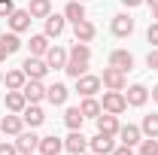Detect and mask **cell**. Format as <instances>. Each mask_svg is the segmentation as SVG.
Wrapping results in <instances>:
<instances>
[{"mask_svg":"<svg viewBox=\"0 0 158 155\" xmlns=\"http://www.w3.org/2000/svg\"><path fill=\"white\" fill-rule=\"evenodd\" d=\"M3 82H6V88H9V91H21V88H24V82H27V76H24V70L19 67V70H9Z\"/></svg>","mask_w":158,"mask_h":155,"instance_id":"obj_27","label":"cell"},{"mask_svg":"<svg viewBox=\"0 0 158 155\" xmlns=\"http://www.w3.org/2000/svg\"><path fill=\"white\" fill-rule=\"evenodd\" d=\"M118 137H122L125 146H140L143 131H140V125H122V128H118Z\"/></svg>","mask_w":158,"mask_h":155,"instance_id":"obj_20","label":"cell"},{"mask_svg":"<svg viewBox=\"0 0 158 155\" xmlns=\"http://www.w3.org/2000/svg\"><path fill=\"white\" fill-rule=\"evenodd\" d=\"M27 46H31V55H37V58H46V52H49V37H46V34H34Z\"/></svg>","mask_w":158,"mask_h":155,"instance_id":"obj_26","label":"cell"},{"mask_svg":"<svg viewBox=\"0 0 158 155\" xmlns=\"http://www.w3.org/2000/svg\"><path fill=\"white\" fill-rule=\"evenodd\" d=\"M46 37H61L64 31H67V19L58 15V12H52V15H46Z\"/></svg>","mask_w":158,"mask_h":155,"instance_id":"obj_17","label":"cell"},{"mask_svg":"<svg viewBox=\"0 0 158 155\" xmlns=\"http://www.w3.org/2000/svg\"><path fill=\"white\" fill-rule=\"evenodd\" d=\"M27 12H31V19H46V15H52V0H31V3H27Z\"/></svg>","mask_w":158,"mask_h":155,"instance_id":"obj_25","label":"cell"},{"mask_svg":"<svg viewBox=\"0 0 158 155\" xmlns=\"http://www.w3.org/2000/svg\"><path fill=\"white\" fill-rule=\"evenodd\" d=\"M37 146H40V137L34 134V131H21V134L15 137V149H19V152H34Z\"/></svg>","mask_w":158,"mask_h":155,"instance_id":"obj_21","label":"cell"},{"mask_svg":"<svg viewBox=\"0 0 158 155\" xmlns=\"http://www.w3.org/2000/svg\"><path fill=\"white\" fill-rule=\"evenodd\" d=\"M64 19H67V21H73V24H76V21H82V19H85V3H82V0H67Z\"/></svg>","mask_w":158,"mask_h":155,"instance_id":"obj_23","label":"cell"},{"mask_svg":"<svg viewBox=\"0 0 158 155\" xmlns=\"http://www.w3.org/2000/svg\"><path fill=\"white\" fill-rule=\"evenodd\" d=\"M143 3H149V6H158V0H143Z\"/></svg>","mask_w":158,"mask_h":155,"instance_id":"obj_42","label":"cell"},{"mask_svg":"<svg viewBox=\"0 0 158 155\" xmlns=\"http://www.w3.org/2000/svg\"><path fill=\"white\" fill-rule=\"evenodd\" d=\"M82 122H85V116H82L79 107H70V110L64 113V125H67L70 131H82Z\"/></svg>","mask_w":158,"mask_h":155,"instance_id":"obj_28","label":"cell"},{"mask_svg":"<svg viewBox=\"0 0 158 155\" xmlns=\"http://www.w3.org/2000/svg\"><path fill=\"white\" fill-rule=\"evenodd\" d=\"M88 64H91V46H88V43H73L70 52H67L64 73L73 76V79H79L82 73H88Z\"/></svg>","mask_w":158,"mask_h":155,"instance_id":"obj_1","label":"cell"},{"mask_svg":"<svg viewBox=\"0 0 158 155\" xmlns=\"http://www.w3.org/2000/svg\"><path fill=\"white\" fill-rule=\"evenodd\" d=\"M31 21H34V19H31V12H27V9H15V12L6 19V24H9V31H15V34H24V31L31 27Z\"/></svg>","mask_w":158,"mask_h":155,"instance_id":"obj_12","label":"cell"},{"mask_svg":"<svg viewBox=\"0 0 158 155\" xmlns=\"http://www.w3.org/2000/svg\"><path fill=\"white\" fill-rule=\"evenodd\" d=\"M21 70H24V76H27V79H46V73H49V64H46V58L27 55V58H24V64H21Z\"/></svg>","mask_w":158,"mask_h":155,"instance_id":"obj_4","label":"cell"},{"mask_svg":"<svg viewBox=\"0 0 158 155\" xmlns=\"http://www.w3.org/2000/svg\"><path fill=\"white\" fill-rule=\"evenodd\" d=\"M100 107H103V113H113V116H122L125 110H128V100H125V91H103V100H100Z\"/></svg>","mask_w":158,"mask_h":155,"instance_id":"obj_2","label":"cell"},{"mask_svg":"<svg viewBox=\"0 0 158 155\" xmlns=\"http://www.w3.org/2000/svg\"><path fill=\"white\" fill-rule=\"evenodd\" d=\"M3 103H6L9 113H21V110L27 107V100H24L21 91H6V94H3Z\"/></svg>","mask_w":158,"mask_h":155,"instance_id":"obj_24","label":"cell"},{"mask_svg":"<svg viewBox=\"0 0 158 155\" xmlns=\"http://www.w3.org/2000/svg\"><path fill=\"white\" fill-rule=\"evenodd\" d=\"M67 94H70V88H67L64 82H55V85L46 88V100H49L52 107H64V103H67Z\"/></svg>","mask_w":158,"mask_h":155,"instance_id":"obj_14","label":"cell"},{"mask_svg":"<svg viewBox=\"0 0 158 155\" xmlns=\"http://www.w3.org/2000/svg\"><path fill=\"white\" fill-rule=\"evenodd\" d=\"M64 149L70 155H79V152H85L88 149V137L82 134V131H70V137L64 140Z\"/></svg>","mask_w":158,"mask_h":155,"instance_id":"obj_15","label":"cell"},{"mask_svg":"<svg viewBox=\"0 0 158 155\" xmlns=\"http://www.w3.org/2000/svg\"><path fill=\"white\" fill-rule=\"evenodd\" d=\"M79 110H82V116H85V119H98L100 113H103V107H100V100H94V97H82V103H79Z\"/></svg>","mask_w":158,"mask_h":155,"instance_id":"obj_29","label":"cell"},{"mask_svg":"<svg viewBox=\"0 0 158 155\" xmlns=\"http://www.w3.org/2000/svg\"><path fill=\"white\" fill-rule=\"evenodd\" d=\"M73 37H76V43H91V40L98 37V27H94V21L82 19L73 24Z\"/></svg>","mask_w":158,"mask_h":155,"instance_id":"obj_9","label":"cell"},{"mask_svg":"<svg viewBox=\"0 0 158 155\" xmlns=\"http://www.w3.org/2000/svg\"><path fill=\"white\" fill-rule=\"evenodd\" d=\"M113 155H134V146H125V143H122V146L113 149Z\"/></svg>","mask_w":158,"mask_h":155,"instance_id":"obj_37","label":"cell"},{"mask_svg":"<svg viewBox=\"0 0 158 155\" xmlns=\"http://www.w3.org/2000/svg\"><path fill=\"white\" fill-rule=\"evenodd\" d=\"M0 155H19L15 143H0Z\"/></svg>","mask_w":158,"mask_h":155,"instance_id":"obj_36","label":"cell"},{"mask_svg":"<svg viewBox=\"0 0 158 155\" xmlns=\"http://www.w3.org/2000/svg\"><path fill=\"white\" fill-rule=\"evenodd\" d=\"M82 3H85V0H82Z\"/></svg>","mask_w":158,"mask_h":155,"instance_id":"obj_46","label":"cell"},{"mask_svg":"<svg viewBox=\"0 0 158 155\" xmlns=\"http://www.w3.org/2000/svg\"><path fill=\"white\" fill-rule=\"evenodd\" d=\"M0 131L9 137H19L21 131H24V119H21V113H9L6 119H0Z\"/></svg>","mask_w":158,"mask_h":155,"instance_id":"obj_10","label":"cell"},{"mask_svg":"<svg viewBox=\"0 0 158 155\" xmlns=\"http://www.w3.org/2000/svg\"><path fill=\"white\" fill-rule=\"evenodd\" d=\"M15 12V3L12 0H0V19H9Z\"/></svg>","mask_w":158,"mask_h":155,"instance_id":"obj_33","label":"cell"},{"mask_svg":"<svg viewBox=\"0 0 158 155\" xmlns=\"http://www.w3.org/2000/svg\"><path fill=\"white\" fill-rule=\"evenodd\" d=\"M118 116H113V113H100L98 116V131L100 134H113V137H118Z\"/></svg>","mask_w":158,"mask_h":155,"instance_id":"obj_19","label":"cell"},{"mask_svg":"<svg viewBox=\"0 0 158 155\" xmlns=\"http://www.w3.org/2000/svg\"><path fill=\"white\" fill-rule=\"evenodd\" d=\"M125 100H128V107H143V103L149 100V88H146V85H140V82H134V85H128Z\"/></svg>","mask_w":158,"mask_h":155,"instance_id":"obj_11","label":"cell"},{"mask_svg":"<svg viewBox=\"0 0 158 155\" xmlns=\"http://www.w3.org/2000/svg\"><path fill=\"white\" fill-rule=\"evenodd\" d=\"M155 155H158V152H155Z\"/></svg>","mask_w":158,"mask_h":155,"instance_id":"obj_47","label":"cell"},{"mask_svg":"<svg viewBox=\"0 0 158 155\" xmlns=\"http://www.w3.org/2000/svg\"><path fill=\"white\" fill-rule=\"evenodd\" d=\"M100 82H103V88H110V91H125V88H128V73H122L116 67H103Z\"/></svg>","mask_w":158,"mask_h":155,"instance_id":"obj_3","label":"cell"},{"mask_svg":"<svg viewBox=\"0 0 158 155\" xmlns=\"http://www.w3.org/2000/svg\"><path fill=\"white\" fill-rule=\"evenodd\" d=\"M21 119H24V125L40 128V125L46 122V113H43V107H40V103H27V107L21 110Z\"/></svg>","mask_w":158,"mask_h":155,"instance_id":"obj_16","label":"cell"},{"mask_svg":"<svg viewBox=\"0 0 158 155\" xmlns=\"http://www.w3.org/2000/svg\"><path fill=\"white\" fill-rule=\"evenodd\" d=\"M19 155H34V152H19Z\"/></svg>","mask_w":158,"mask_h":155,"instance_id":"obj_44","label":"cell"},{"mask_svg":"<svg viewBox=\"0 0 158 155\" xmlns=\"http://www.w3.org/2000/svg\"><path fill=\"white\" fill-rule=\"evenodd\" d=\"M0 43L6 46V52H9V55H15V52L21 49V37L15 34V31H9V34H0Z\"/></svg>","mask_w":158,"mask_h":155,"instance_id":"obj_30","label":"cell"},{"mask_svg":"<svg viewBox=\"0 0 158 155\" xmlns=\"http://www.w3.org/2000/svg\"><path fill=\"white\" fill-rule=\"evenodd\" d=\"M21 94H24L27 103H40V100L46 97V85H43V79H27L24 88H21Z\"/></svg>","mask_w":158,"mask_h":155,"instance_id":"obj_8","label":"cell"},{"mask_svg":"<svg viewBox=\"0 0 158 155\" xmlns=\"http://www.w3.org/2000/svg\"><path fill=\"white\" fill-rule=\"evenodd\" d=\"M152 19H155V21H158V6H152Z\"/></svg>","mask_w":158,"mask_h":155,"instance_id":"obj_41","label":"cell"},{"mask_svg":"<svg viewBox=\"0 0 158 155\" xmlns=\"http://www.w3.org/2000/svg\"><path fill=\"white\" fill-rule=\"evenodd\" d=\"M140 131H143V137H158V113H152V116H143Z\"/></svg>","mask_w":158,"mask_h":155,"instance_id":"obj_31","label":"cell"},{"mask_svg":"<svg viewBox=\"0 0 158 155\" xmlns=\"http://www.w3.org/2000/svg\"><path fill=\"white\" fill-rule=\"evenodd\" d=\"M0 82H3V73H0Z\"/></svg>","mask_w":158,"mask_h":155,"instance_id":"obj_45","label":"cell"},{"mask_svg":"<svg viewBox=\"0 0 158 155\" xmlns=\"http://www.w3.org/2000/svg\"><path fill=\"white\" fill-rule=\"evenodd\" d=\"M46 64H49V70H64V64H67V49H61V46H49V52H46Z\"/></svg>","mask_w":158,"mask_h":155,"instance_id":"obj_18","label":"cell"},{"mask_svg":"<svg viewBox=\"0 0 158 155\" xmlns=\"http://www.w3.org/2000/svg\"><path fill=\"white\" fill-rule=\"evenodd\" d=\"M40 155H58L61 149H64V140H58V137H40Z\"/></svg>","mask_w":158,"mask_h":155,"instance_id":"obj_22","label":"cell"},{"mask_svg":"<svg viewBox=\"0 0 158 155\" xmlns=\"http://www.w3.org/2000/svg\"><path fill=\"white\" fill-rule=\"evenodd\" d=\"M158 152V137H143L140 140V155H155Z\"/></svg>","mask_w":158,"mask_h":155,"instance_id":"obj_32","label":"cell"},{"mask_svg":"<svg viewBox=\"0 0 158 155\" xmlns=\"http://www.w3.org/2000/svg\"><path fill=\"white\" fill-rule=\"evenodd\" d=\"M88 149L91 152H98V155H113V149H116V137L113 134H94L91 140H88Z\"/></svg>","mask_w":158,"mask_h":155,"instance_id":"obj_5","label":"cell"},{"mask_svg":"<svg viewBox=\"0 0 158 155\" xmlns=\"http://www.w3.org/2000/svg\"><path fill=\"white\" fill-rule=\"evenodd\" d=\"M146 67L158 70V46H155V49H149V55H146Z\"/></svg>","mask_w":158,"mask_h":155,"instance_id":"obj_34","label":"cell"},{"mask_svg":"<svg viewBox=\"0 0 158 155\" xmlns=\"http://www.w3.org/2000/svg\"><path fill=\"white\" fill-rule=\"evenodd\" d=\"M110 67H116L122 73H128L131 67H134V55L128 52V49H116L113 55H110Z\"/></svg>","mask_w":158,"mask_h":155,"instance_id":"obj_13","label":"cell"},{"mask_svg":"<svg viewBox=\"0 0 158 155\" xmlns=\"http://www.w3.org/2000/svg\"><path fill=\"white\" fill-rule=\"evenodd\" d=\"M152 100H155V103H158V85H155V88H152Z\"/></svg>","mask_w":158,"mask_h":155,"instance_id":"obj_40","label":"cell"},{"mask_svg":"<svg viewBox=\"0 0 158 155\" xmlns=\"http://www.w3.org/2000/svg\"><path fill=\"white\" fill-rule=\"evenodd\" d=\"M100 85H103V82H100V76H91V73H82V76L76 79V91L82 97H94L100 91Z\"/></svg>","mask_w":158,"mask_h":155,"instance_id":"obj_6","label":"cell"},{"mask_svg":"<svg viewBox=\"0 0 158 155\" xmlns=\"http://www.w3.org/2000/svg\"><path fill=\"white\" fill-rule=\"evenodd\" d=\"M146 40L152 43V49L158 46V21H155V24H149V31H146Z\"/></svg>","mask_w":158,"mask_h":155,"instance_id":"obj_35","label":"cell"},{"mask_svg":"<svg viewBox=\"0 0 158 155\" xmlns=\"http://www.w3.org/2000/svg\"><path fill=\"white\" fill-rule=\"evenodd\" d=\"M79 155H98V152H79Z\"/></svg>","mask_w":158,"mask_h":155,"instance_id":"obj_43","label":"cell"},{"mask_svg":"<svg viewBox=\"0 0 158 155\" xmlns=\"http://www.w3.org/2000/svg\"><path fill=\"white\" fill-rule=\"evenodd\" d=\"M110 31L116 34V37H131L134 34V19L131 15H125V12H118V15H113V24H110Z\"/></svg>","mask_w":158,"mask_h":155,"instance_id":"obj_7","label":"cell"},{"mask_svg":"<svg viewBox=\"0 0 158 155\" xmlns=\"http://www.w3.org/2000/svg\"><path fill=\"white\" fill-rule=\"evenodd\" d=\"M9 58V52H6V46H3V43H0V64H3V61Z\"/></svg>","mask_w":158,"mask_h":155,"instance_id":"obj_39","label":"cell"},{"mask_svg":"<svg viewBox=\"0 0 158 155\" xmlns=\"http://www.w3.org/2000/svg\"><path fill=\"white\" fill-rule=\"evenodd\" d=\"M143 0H122V6H128V9H137Z\"/></svg>","mask_w":158,"mask_h":155,"instance_id":"obj_38","label":"cell"}]
</instances>
